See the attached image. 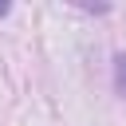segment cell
<instances>
[{
    "instance_id": "cell-2",
    "label": "cell",
    "mask_w": 126,
    "mask_h": 126,
    "mask_svg": "<svg viewBox=\"0 0 126 126\" xmlns=\"http://www.w3.org/2000/svg\"><path fill=\"white\" fill-rule=\"evenodd\" d=\"M4 12H8V4H4V0H0V16H4Z\"/></svg>"
},
{
    "instance_id": "cell-1",
    "label": "cell",
    "mask_w": 126,
    "mask_h": 126,
    "mask_svg": "<svg viewBox=\"0 0 126 126\" xmlns=\"http://www.w3.org/2000/svg\"><path fill=\"white\" fill-rule=\"evenodd\" d=\"M114 87H118V94L126 98V51L114 55Z\"/></svg>"
}]
</instances>
